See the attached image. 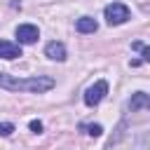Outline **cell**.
<instances>
[{
  "mask_svg": "<svg viewBox=\"0 0 150 150\" xmlns=\"http://www.w3.org/2000/svg\"><path fill=\"white\" fill-rule=\"evenodd\" d=\"M0 87L7 91H30V94H42L54 87V77L49 75H35V77H16L0 73Z\"/></svg>",
  "mask_w": 150,
  "mask_h": 150,
  "instance_id": "obj_1",
  "label": "cell"
},
{
  "mask_svg": "<svg viewBox=\"0 0 150 150\" xmlns=\"http://www.w3.org/2000/svg\"><path fill=\"white\" fill-rule=\"evenodd\" d=\"M127 19H129V7H127V5L112 2V5L105 7V21H108L110 26H120V23H124Z\"/></svg>",
  "mask_w": 150,
  "mask_h": 150,
  "instance_id": "obj_2",
  "label": "cell"
},
{
  "mask_svg": "<svg viewBox=\"0 0 150 150\" xmlns=\"http://www.w3.org/2000/svg\"><path fill=\"white\" fill-rule=\"evenodd\" d=\"M105 94H108V82H105V80H98V82H94V84L84 91V103H87L89 108H94V105H98V103L103 101Z\"/></svg>",
  "mask_w": 150,
  "mask_h": 150,
  "instance_id": "obj_3",
  "label": "cell"
},
{
  "mask_svg": "<svg viewBox=\"0 0 150 150\" xmlns=\"http://www.w3.org/2000/svg\"><path fill=\"white\" fill-rule=\"evenodd\" d=\"M16 38H19L21 45H33L40 38V30L33 23H21V26H16Z\"/></svg>",
  "mask_w": 150,
  "mask_h": 150,
  "instance_id": "obj_4",
  "label": "cell"
},
{
  "mask_svg": "<svg viewBox=\"0 0 150 150\" xmlns=\"http://www.w3.org/2000/svg\"><path fill=\"white\" fill-rule=\"evenodd\" d=\"M16 56H21V47H19L16 42L0 40V59H7V61H12V59H16Z\"/></svg>",
  "mask_w": 150,
  "mask_h": 150,
  "instance_id": "obj_5",
  "label": "cell"
},
{
  "mask_svg": "<svg viewBox=\"0 0 150 150\" xmlns=\"http://www.w3.org/2000/svg\"><path fill=\"white\" fill-rule=\"evenodd\" d=\"M45 54H47L52 61H63V59H66V47H63L61 42L52 40V42H47V47H45Z\"/></svg>",
  "mask_w": 150,
  "mask_h": 150,
  "instance_id": "obj_6",
  "label": "cell"
},
{
  "mask_svg": "<svg viewBox=\"0 0 150 150\" xmlns=\"http://www.w3.org/2000/svg\"><path fill=\"white\" fill-rule=\"evenodd\" d=\"M150 105V96L145 91H136L131 98H129V110H143Z\"/></svg>",
  "mask_w": 150,
  "mask_h": 150,
  "instance_id": "obj_7",
  "label": "cell"
},
{
  "mask_svg": "<svg viewBox=\"0 0 150 150\" xmlns=\"http://www.w3.org/2000/svg\"><path fill=\"white\" fill-rule=\"evenodd\" d=\"M75 28L80 30V33H96V28H98V23L91 19V16H82V19H77V23H75Z\"/></svg>",
  "mask_w": 150,
  "mask_h": 150,
  "instance_id": "obj_8",
  "label": "cell"
},
{
  "mask_svg": "<svg viewBox=\"0 0 150 150\" xmlns=\"http://www.w3.org/2000/svg\"><path fill=\"white\" fill-rule=\"evenodd\" d=\"M80 129H82L84 134H89V136H94V138L103 134V127H101V124H82Z\"/></svg>",
  "mask_w": 150,
  "mask_h": 150,
  "instance_id": "obj_9",
  "label": "cell"
},
{
  "mask_svg": "<svg viewBox=\"0 0 150 150\" xmlns=\"http://www.w3.org/2000/svg\"><path fill=\"white\" fill-rule=\"evenodd\" d=\"M14 131V124L12 122H0V136H9Z\"/></svg>",
  "mask_w": 150,
  "mask_h": 150,
  "instance_id": "obj_10",
  "label": "cell"
},
{
  "mask_svg": "<svg viewBox=\"0 0 150 150\" xmlns=\"http://www.w3.org/2000/svg\"><path fill=\"white\" fill-rule=\"evenodd\" d=\"M28 127H30V131H33V134H40V131H42V122H40V120H33Z\"/></svg>",
  "mask_w": 150,
  "mask_h": 150,
  "instance_id": "obj_11",
  "label": "cell"
},
{
  "mask_svg": "<svg viewBox=\"0 0 150 150\" xmlns=\"http://www.w3.org/2000/svg\"><path fill=\"white\" fill-rule=\"evenodd\" d=\"M141 54H143V61H150V49L143 45V49H141Z\"/></svg>",
  "mask_w": 150,
  "mask_h": 150,
  "instance_id": "obj_12",
  "label": "cell"
}]
</instances>
